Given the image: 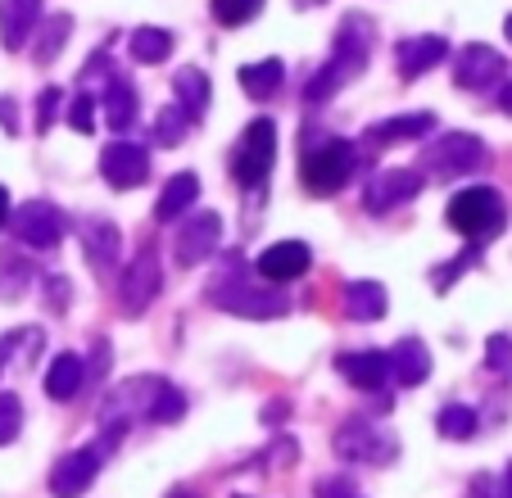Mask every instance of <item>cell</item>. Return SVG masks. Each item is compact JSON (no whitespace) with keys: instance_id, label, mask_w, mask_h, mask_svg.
Returning <instances> with one entry per match:
<instances>
[{"instance_id":"6da1fadb","label":"cell","mask_w":512,"mask_h":498,"mask_svg":"<svg viewBox=\"0 0 512 498\" xmlns=\"http://www.w3.org/2000/svg\"><path fill=\"white\" fill-rule=\"evenodd\" d=\"M204 295H209L213 308L236 313V317H286L290 313V299L281 290H263L241 259H227V268L213 272Z\"/></svg>"},{"instance_id":"7a4b0ae2","label":"cell","mask_w":512,"mask_h":498,"mask_svg":"<svg viewBox=\"0 0 512 498\" xmlns=\"http://www.w3.org/2000/svg\"><path fill=\"white\" fill-rule=\"evenodd\" d=\"M372 23L363 19V14H345V23H340V32H336V50H331V64L322 68L318 77H313V87H309V100L318 105V100H327V96H336L345 82H354L363 68H368V59H372Z\"/></svg>"},{"instance_id":"3957f363","label":"cell","mask_w":512,"mask_h":498,"mask_svg":"<svg viewBox=\"0 0 512 498\" xmlns=\"http://www.w3.org/2000/svg\"><path fill=\"white\" fill-rule=\"evenodd\" d=\"M164 390V376H127L100 403V422H105V440H123V431L136 422V417H150V403Z\"/></svg>"},{"instance_id":"277c9868","label":"cell","mask_w":512,"mask_h":498,"mask_svg":"<svg viewBox=\"0 0 512 498\" xmlns=\"http://www.w3.org/2000/svg\"><path fill=\"white\" fill-rule=\"evenodd\" d=\"M449 227L463 231V236H494L503 227V200L494 186H467L449 200Z\"/></svg>"},{"instance_id":"5b68a950","label":"cell","mask_w":512,"mask_h":498,"mask_svg":"<svg viewBox=\"0 0 512 498\" xmlns=\"http://www.w3.org/2000/svg\"><path fill=\"white\" fill-rule=\"evenodd\" d=\"M272 159H277V127L272 118H254L232 154V177L241 186H259L272 173Z\"/></svg>"},{"instance_id":"8992f818","label":"cell","mask_w":512,"mask_h":498,"mask_svg":"<svg viewBox=\"0 0 512 498\" xmlns=\"http://www.w3.org/2000/svg\"><path fill=\"white\" fill-rule=\"evenodd\" d=\"M304 186H309L313 195H331L340 191V186L349 182V173H354V145L349 141H322L318 150L304 154Z\"/></svg>"},{"instance_id":"52a82bcc","label":"cell","mask_w":512,"mask_h":498,"mask_svg":"<svg viewBox=\"0 0 512 498\" xmlns=\"http://www.w3.org/2000/svg\"><path fill=\"white\" fill-rule=\"evenodd\" d=\"M422 159L435 177H463V173H476L485 163V141L472 132H445L440 141L426 145Z\"/></svg>"},{"instance_id":"ba28073f","label":"cell","mask_w":512,"mask_h":498,"mask_svg":"<svg viewBox=\"0 0 512 498\" xmlns=\"http://www.w3.org/2000/svg\"><path fill=\"white\" fill-rule=\"evenodd\" d=\"M336 453L349 462H372V467H386L395 462V435H386L381 426H372L368 417H354L336 431Z\"/></svg>"},{"instance_id":"9c48e42d","label":"cell","mask_w":512,"mask_h":498,"mask_svg":"<svg viewBox=\"0 0 512 498\" xmlns=\"http://www.w3.org/2000/svg\"><path fill=\"white\" fill-rule=\"evenodd\" d=\"M223 245V213H213V209H200L195 218L182 222V231H177V263L182 268H200V263L213 259V249Z\"/></svg>"},{"instance_id":"30bf717a","label":"cell","mask_w":512,"mask_h":498,"mask_svg":"<svg viewBox=\"0 0 512 498\" xmlns=\"http://www.w3.org/2000/svg\"><path fill=\"white\" fill-rule=\"evenodd\" d=\"M164 290V272H159L155 249H141L132 263L123 268V281H118V295H123V313L141 317L145 308L155 304V295Z\"/></svg>"},{"instance_id":"8fae6325","label":"cell","mask_w":512,"mask_h":498,"mask_svg":"<svg viewBox=\"0 0 512 498\" xmlns=\"http://www.w3.org/2000/svg\"><path fill=\"white\" fill-rule=\"evenodd\" d=\"M313 268V249L304 240H277L259 254L254 263V277L268 281V286H286V281H300Z\"/></svg>"},{"instance_id":"7c38bea8","label":"cell","mask_w":512,"mask_h":498,"mask_svg":"<svg viewBox=\"0 0 512 498\" xmlns=\"http://www.w3.org/2000/svg\"><path fill=\"white\" fill-rule=\"evenodd\" d=\"M14 236L32 249H55L64 240V213L50 200H28L23 209H14Z\"/></svg>"},{"instance_id":"4fadbf2b","label":"cell","mask_w":512,"mask_h":498,"mask_svg":"<svg viewBox=\"0 0 512 498\" xmlns=\"http://www.w3.org/2000/svg\"><path fill=\"white\" fill-rule=\"evenodd\" d=\"M100 462H105L100 444H87V449H78V453H68V458H59L55 471H50V494H55V498H82L91 485H96Z\"/></svg>"},{"instance_id":"5bb4252c","label":"cell","mask_w":512,"mask_h":498,"mask_svg":"<svg viewBox=\"0 0 512 498\" xmlns=\"http://www.w3.org/2000/svg\"><path fill=\"white\" fill-rule=\"evenodd\" d=\"M100 177H105L114 191H136V186L150 177V150L132 141H114L100 154Z\"/></svg>"},{"instance_id":"9a60e30c","label":"cell","mask_w":512,"mask_h":498,"mask_svg":"<svg viewBox=\"0 0 512 498\" xmlns=\"http://www.w3.org/2000/svg\"><path fill=\"white\" fill-rule=\"evenodd\" d=\"M503 73H508V59L494 46H481V41L463 46L454 59V82L463 91H490L494 82H503Z\"/></svg>"},{"instance_id":"2e32d148","label":"cell","mask_w":512,"mask_h":498,"mask_svg":"<svg viewBox=\"0 0 512 498\" xmlns=\"http://www.w3.org/2000/svg\"><path fill=\"white\" fill-rule=\"evenodd\" d=\"M417 191H422V173H413V168H386V173H377L368 186H363V209L390 213L395 204L413 200Z\"/></svg>"},{"instance_id":"e0dca14e","label":"cell","mask_w":512,"mask_h":498,"mask_svg":"<svg viewBox=\"0 0 512 498\" xmlns=\"http://www.w3.org/2000/svg\"><path fill=\"white\" fill-rule=\"evenodd\" d=\"M445 55H449V41H445V37H435V32H426V37H408V41H399V55H395L399 77H404V82H413V77L431 73V68L440 64Z\"/></svg>"},{"instance_id":"ac0fdd59","label":"cell","mask_w":512,"mask_h":498,"mask_svg":"<svg viewBox=\"0 0 512 498\" xmlns=\"http://www.w3.org/2000/svg\"><path fill=\"white\" fill-rule=\"evenodd\" d=\"M41 23V0H0V41L5 50H23Z\"/></svg>"},{"instance_id":"d6986e66","label":"cell","mask_w":512,"mask_h":498,"mask_svg":"<svg viewBox=\"0 0 512 498\" xmlns=\"http://www.w3.org/2000/svg\"><path fill=\"white\" fill-rule=\"evenodd\" d=\"M336 372L345 376L354 390L377 394L381 385L390 381V358L381 354V349H368V354H340V358H336Z\"/></svg>"},{"instance_id":"ffe728a7","label":"cell","mask_w":512,"mask_h":498,"mask_svg":"<svg viewBox=\"0 0 512 498\" xmlns=\"http://www.w3.org/2000/svg\"><path fill=\"white\" fill-rule=\"evenodd\" d=\"M386 358H390V376H395L399 385H408V390H417V385L431 376V349H426L417 336L399 340Z\"/></svg>"},{"instance_id":"44dd1931","label":"cell","mask_w":512,"mask_h":498,"mask_svg":"<svg viewBox=\"0 0 512 498\" xmlns=\"http://www.w3.org/2000/svg\"><path fill=\"white\" fill-rule=\"evenodd\" d=\"M82 249H87V263L100 272H109L118 263V249H123V240H118V227L109 218H87L82 222Z\"/></svg>"},{"instance_id":"7402d4cb","label":"cell","mask_w":512,"mask_h":498,"mask_svg":"<svg viewBox=\"0 0 512 498\" xmlns=\"http://www.w3.org/2000/svg\"><path fill=\"white\" fill-rule=\"evenodd\" d=\"M345 313L354 322H381L390 313V295L381 281H349L345 286Z\"/></svg>"},{"instance_id":"603a6c76","label":"cell","mask_w":512,"mask_h":498,"mask_svg":"<svg viewBox=\"0 0 512 498\" xmlns=\"http://www.w3.org/2000/svg\"><path fill=\"white\" fill-rule=\"evenodd\" d=\"M82 385H87V363H82L78 354H59L55 363H50V372H46V394L50 399H59V403L78 399Z\"/></svg>"},{"instance_id":"cb8c5ba5","label":"cell","mask_w":512,"mask_h":498,"mask_svg":"<svg viewBox=\"0 0 512 498\" xmlns=\"http://www.w3.org/2000/svg\"><path fill=\"white\" fill-rule=\"evenodd\" d=\"M105 123L114 127V132H127V127L136 123V91L127 77H109L105 82Z\"/></svg>"},{"instance_id":"d4e9b609","label":"cell","mask_w":512,"mask_h":498,"mask_svg":"<svg viewBox=\"0 0 512 498\" xmlns=\"http://www.w3.org/2000/svg\"><path fill=\"white\" fill-rule=\"evenodd\" d=\"M195 195H200V177H195V173H177L173 182L164 186V195H159L155 218H159V222H177V218H182V213L195 204Z\"/></svg>"},{"instance_id":"484cf974","label":"cell","mask_w":512,"mask_h":498,"mask_svg":"<svg viewBox=\"0 0 512 498\" xmlns=\"http://www.w3.org/2000/svg\"><path fill=\"white\" fill-rule=\"evenodd\" d=\"M173 91H177V109H182L186 118H204V109H209V77L200 73V68H182V73L173 77Z\"/></svg>"},{"instance_id":"4316f807","label":"cell","mask_w":512,"mask_h":498,"mask_svg":"<svg viewBox=\"0 0 512 498\" xmlns=\"http://www.w3.org/2000/svg\"><path fill=\"white\" fill-rule=\"evenodd\" d=\"M435 127V114H399V118H386V123L372 127V141L377 145H390V141H417V136H426Z\"/></svg>"},{"instance_id":"83f0119b","label":"cell","mask_w":512,"mask_h":498,"mask_svg":"<svg viewBox=\"0 0 512 498\" xmlns=\"http://www.w3.org/2000/svg\"><path fill=\"white\" fill-rule=\"evenodd\" d=\"M281 82H286V64H281V59H259V64L241 68V87L250 91V96H259V100L277 96Z\"/></svg>"},{"instance_id":"f1b7e54d","label":"cell","mask_w":512,"mask_h":498,"mask_svg":"<svg viewBox=\"0 0 512 498\" xmlns=\"http://www.w3.org/2000/svg\"><path fill=\"white\" fill-rule=\"evenodd\" d=\"M68 32H73V19H68V14H46V19L37 23V50H32L37 64H55L64 41H68Z\"/></svg>"},{"instance_id":"f546056e","label":"cell","mask_w":512,"mask_h":498,"mask_svg":"<svg viewBox=\"0 0 512 498\" xmlns=\"http://www.w3.org/2000/svg\"><path fill=\"white\" fill-rule=\"evenodd\" d=\"M37 268L14 249H0V299H23V290L32 286Z\"/></svg>"},{"instance_id":"4dcf8cb0","label":"cell","mask_w":512,"mask_h":498,"mask_svg":"<svg viewBox=\"0 0 512 498\" xmlns=\"http://www.w3.org/2000/svg\"><path fill=\"white\" fill-rule=\"evenodd\" d=\"M127 46H132L136 64H164V59L173 55V32H164V28H136Z\"/></svg>"},{"instance_id":"1f68e13d","label":"cell","mask_w":512,"mask_h":498,"mask_svg":"<svg viewBox=\"0 0 512 498\" xmlns=\"http://www.w3.org/2000/svg\"><path fill=\"white\" fill-rule=\"evenodd\" d=\"M435 431L445 435V440H467V435H476V408H467V403H449V408H440Z\"/></svg>"},{"instance_id":"d6a6232c","label":"cell","mask_w":512,"mask_h":498,"mask_svg":"<svg viewBox=\"0 0 512 498\" xmlns=\"http://www.w3.org/2000/svg\"><path fill=\"white\" fill-rule=\"evenodd\" d=\"M186 127H191V118H186L177 105H168V109H159L155 127H150V141H155V145H164V150H173V145L186 136Z\"/></svg>"},{"instance_id":"836d02e7","label":"cell","mask_w":512,"mask_h":498,"mask_svg":"<svg viewBox=\"0 0 512 498\" xmlns=\"http://www.w3.org/2000/svg\"><path fill=\"white\" fill-rule=\"evenodd\" d=\"M182 412H186V394L177 390V385H168V381H164V390H159V394H155V403H150V422L173 426V422H182Z\"/></svg>"},{"instance_id":"e575fe53","label":"cell","mask_w":512,"mask_h":498,"mask_svg":"<svg viewBox=\"0 0 512 498\" xmlns=\"http://www.w3.org/2000/svg\"><path fill=\"white\" fill-rule=\"evenodd\" d=\"M263 10V0H213V19L223 28H241Z\"/></svg>"},{"instance_id":"d590c367","label":"cell","mask_w":512,"mask_h":498,"mask_svg":"<svg viewBox=\"0 0 512 498\" xmlns=\"http://www.w3.org/2000/svg\"><path fill=\"white\" fill-rule=\"evenodd\" d=\"M19 431H23V403H19V394L5 390L0 394V449L19 440Z\"/></svg>"},{"instance_id":"8d00e7d4","label":"cell","mask_w":512,"mask_h":498,"mask_svg":"<svg viewBox=\"0 0 512 498\" xmlns=\"http://www.w3.org/2000/svg\"><path fill=\"white\" fill-rule=\"evenodd\" d=\"M68 127L78 136L96 132V96H91V91H78V96L68 100Z\"/></svg>"},{"instance_id":"74e56055","label":"cell","mask_w":512,"mask_h":498,"mask_svg":"<svg viewBox=\"0 0 512 498\" xmlns=\"http://www.w3.org/2000/svg\"><path fill=\"white\" fill-rule=\"evenodd\" d=\"M59 100H64V91H59V87H46L37 96V118H32V127H37V132H50V127H55Z\"/></svg>"},{"instance_id":"f35d334b","label":"cell","mask_w":512,"mask_h":498,"mask_svg":"<svg viewBox=\"0 0 512 498\" xmlns=\"http://www.w3.org/2000/svg\"><path fill=\"white\" fill-rule=\"evenodd\" d=\"M485 363H490L494 372L512 376V336H490L485 340Z\"/></svg>"},{"instance_id":"ab89813d","label":"cell","mask_w":512,"mask_h":498,"mask_svg":"<svg viewBox=\"0 0 512 498\" xmlns=\"http://www.w3.org/2000/svg\"><path fill=\"white\" fill-rule=\"evenodd\" d=\"M32 340H37V331H28V326L10 331V336H0V376H5V367L14 363V354H19L23 345H32Z\"/></svg>"},{"instance_id":"60d3db41","label":"cell","mask_w":512,"mask_h":498,"mask_svg":"<svg viewBox=\"0 0 512 498\" xmlns=\"http://www.w3.org/2000/svg\"><path fill=\"white\" fill-rule=\"evenodd\" d=\"M467 263H476V249H467V254H458V259H449L445 268H440V272H435V277H431V286H435V290H449V286H454V281L467 272Z\"/></svg>"},{"instance_id":"b9f144b4","label":"cell","mask_w":512,"mask_h":498,"mask_svg":"<svg viewBox=\"0 0 512 498\" xmlns=\"http://www.w3.org/2000/svg\"><path fill=\"white\" fill-rule=\"evenodd\" d=\"M46 295H50V313H64L68 308V281L64 277H46Z\"/></svg>"},{"instance_id":"7bdbcfd3","label":"cell","mask_w":512,"mask_h":498,"mask_svg":"<svg viewBox=\"0 0 512 498\" xmlns=\"http://www.w3.org/2000/svg\"><path fill=\"white\" fill-rule=\"evenodd\" d=\"M82 363H87V376H105L109 372V340H96L91 358H82Z\"/></svg>"},{"instance_id":"ee69618b","label":"cell","mask_w":512,"mask_h":498,"mask_svg":"<svg viewBox=\"0 0 512 498\" xmlns=\"http://www.w3.org/2000/svg\"><path fill=\"white\" fill-rule=\"evenodd\" d=\"M0 127H5V136L19 132V105L10 96H0Z\"/></svg>"},{"instance_id":"f6af8a7d","label":"cell","mask_w":512,"mask_h":498,"mask_svg":"<svg viewBox=\"0 0 512 498\" xmlns=\"http://www.w3.org/2000/svg\"><path fill=\"white\" fill-rule=\"evenodd\" d=\"M318 498H358V494H354V485H349V480H322Z\"/></svg>"},{"instance_id":"bcb514c9","label":"cell","mask_w":512,"mask_h":498,"mask_svg":"<svg viewBox=\"0 0 512 498\" xmlns=\"http://www.w3.org/2000/svg\"><path fill=\"white\" fill-rule=\"evenodd\" d=\"M472 498H494V480H490V476H476V485H472Z\"/></svg>"},{"instance_id":"7dc6e473","label":"cell","mask_w":512,"mask_h":498,"mask_svg":"<svg viewBox=\"0 0 512 498\" xmlns=\"http://www.w3.org/2000/svg\"><path fill=\"white\" fill-rule=\"evenodd\" d=\"M5 218H10V191L0 186V231H5Z\"/></svg>"},{"instance_id":"c3c4849f","label":"cell","mask_w":512,"mask_h":498,"mask_svg":"<svg viewBox=\"0 0 512 498\" xmlns=\"http://www.w3.org/2000/svg\"><path fill=\"white\" fill-rule=\"evenodd\" d=\"M168 498H200L195 489H186V485H177V489H168Z\"/></svg>"},{"instance_id":"681fc988","label":"cell","mask_w":512,"mask_h":498,"mask_svg":"<svg viewBox=\"0 0 512 498\" xmlns=\"http://www.w3.org/2000/svg\"><path fill=\"white\" fill-rule=\"evenodd\" d=\"M499 105H503V114H512V87H503V96H499Z\"/></svg>"},{"instance_id":"f907efd6","label":"cell","mask_w":512,"mask_h":498,"mask_svg":"<svg viewBox=\"0 0 512 498\" xmlns=\"http://www.w3.org/2000/svg\"><path fill=\"white\" fill-rule=\"evenodd\" d=\"M318 5H327V0H295V10H318Z\"/></svg>"},{"instance_id":"816d5d0a","label":"cell","mask_w":512,"mask_h":498,"mask_svg":"<svg viewBox=\"0 0 512 498\" xmlns=\"http://www.w3.org/2000/svg\"><path fill=\"white\" fill-rule=\"evenodd\" d=\"M499 489H503V498H512V467H508V476H503V485H499Z\"/></svg>"},{"instance_id":"f5cc1de1","label":"cell","mask_w":512,"mask_h":498,"mask_svg":"<svg viewBox=\"0 0 512 498\" xmlns=\"http://www.w3.org/2000/svg\"><path fill=\"white\" fill-rule=\"evenodd\" d=\"M503 32H508V41H512V14H508V23H503Z\"/></svg>"}]
</instances>
